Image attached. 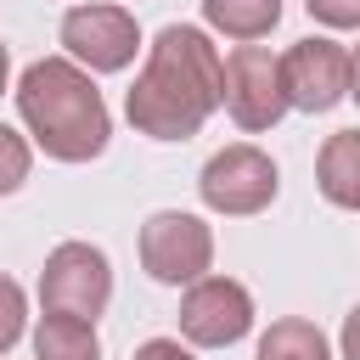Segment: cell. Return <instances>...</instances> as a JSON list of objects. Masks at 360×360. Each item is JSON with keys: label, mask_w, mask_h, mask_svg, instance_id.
Instances as JSON below:
<instances>
[{"label": "cell", "mask_w": 360, "mask_h": 360, "mask_svg": "<svg viewBox=\"0 0 360 360\" xmlns=\"http://www.w3.org/2000/svg\"><path fill=\"white\" fill-rule=\"evenodd\" d=\"M219 84H225L219 45L191 22H169L146 45V68L124 96V112L152 141H191L219 107Z\"/></svg>", "instance_id": "6da1fadb"}, {"label": "cell", "mask_w": 360, "mask_h": 360, "mask_svg": "<svg viewBox=\"0 0 360 360\" xmlns=\"http://www.w3.org/2000/svg\"><path fill=\"white\" fill-rule=\"evenodd\" d=\"M17 112L34 135V146L56 163H90L107 152V135H112L107 101L96 90V79L68 56L28 62V73L17 84Z\"/></svg>", "instance_id": "7a4b0ae2"}, {"label": "cell", "mask_w": 360, "mask_h": 360, "mask_svg": "<svg viewBox=\"0 0 360 360\" xmlns=\"http://www.w3.org/2000/svg\"><path fill=\"white\" fill-rule=\"evenodd\" d=\"M219 107L231 112L236 129L259 135L276 129L287 112V90H281V56L270 45H236L225 56V84H219Z\"/></svg>", "instance_id": "3957f363"}, {"label": "cell", "mask_w": 360, "mask_h": 360, "mask_svg": "<svg viewBox=\"0 0 360 360\" xmlns=\"http://www.w3.org/2000/svg\"><path fill=\"white\" fill-rule=\"evenodd\" d=\"M197 191H202V202H208L214 214L242 219V214H264V208L276 202L281 174H276V158H270V152L236 141V146H225V152H214V158L202 163Z\"/></svg>", "instance_id": "277c9868"}, {"label": "cell", "mask_w": 360, "mask_h": 360, "mask_svg": "<svg viewBox=\"0 0 360 360\" xmlns=\"http://www.w3.org/2000/svg\"><path fill=\"white\" fill-rule=\"evenodd\" d=\"M141 264L152 281L163 287H191L208 276L214 264V231L197 219V214H180V208H158L146 225H141Z\"/></svg>", "instance_id": "5b68a950"}, {"label": "cell", "mask_w": 360, "mask_h": 360, "mask_svg": "<svg viewBox=\"0 0 360 360\" xmlns=\"http://www.w3.org/2000/svg\"><path fill=\"white\" fill-rule=\"evenodd\" d=\"M112 298V264L101 248L90 242H62L45 253V270H39V304L51 315H79V321H96Z\"/></svg>", "instance_id": "8992f818"}, {"label": "cell", "mask_w": 360, "mask_h": 360, "mask_svg": "<svg viewBox=\"0 0 360 360\" xmlns=\"http://www.w3.org/2000/svg\"><path fill=\"white\" fill-rule=\"evenodd\" d=\"M62 45H68V62H79L84 73H118L135 62L141 28L124 6L90 0V6H73L62 17Z\"/></svg>", "instance_id": "52a82bcc"}, {"label": "cell", "mask_w": 360, "mask_h": 360, "mask_svg": "<svg viewBox=\"0 0 360 360\" xmlns=\"http://www.w3.org/2000/svg\"><path fill=\"white\" fill-rule=\"evenodd\" d=\"M253 332V298L231 276H202L180 298V338L197 349H231Z\"/></svg>", "instance_id": "ba28073f"}, {"label": "cell", "mask_w": 360, "mask_h": 360, "mask_svg": "<svg viewBox=\"0 0 360 360\" xmlns=\"http://www.w3.org/2000/svg\"><path fill=\"white\" fill-rule=\"evenodd\" d=\"M281 90H287V107H298V112H332L349 96V51L338 39H321V34L287 45Z\"/></svg>", "instance_id": "9c48e42d"}, {"label": "cell", "mask_w": 360, "mask_h": 360, "mask_svg": "<svg viewBox=\"0 0 360 360\" xmlns=\"http://www.w3.org/2000/svg\"><path fill=\"white\" fill-rule=\"evenodd\" d=\"M315 186L332 208H360V129L326 135V146L315 158Z\"/></svg>", "instance_id": "30bf717a"}, {"label": "cell", "mask_w": 360, "mask_h": 360, "mask_svg": "<svg viewBox=\"0 0 360 360\" xmlns=\"http://www.w3.org/2000/svg\"><path fill=\"white\" fill-rule=\"evenodd\" d=\"M34 354L39 360H101V338H96V321H79V315H39L34 326Z\"/></svg>", "instance_id": "8fae6325"}, {"label": "cell", "mask_w": 360, "mask_h": 360, "mask_svg": "<svg viewBox=\"0 0 360 360\" xmlns=\"http://www.w3.org/2000/svg\"><path fill=\"white\" fill-rule=\"evenodd\" d=\"M202 22L225 39L253 45L281 22V0H202Z\"/></svg>", "instance_id": "7c38bea8"}, {"label": "cell", "mask_w": 360, "mask_h": 360, "mask_svg": "<svg viewBox=\"0 0 360 360\" xmlns=\"http://www.w3.org/2000/svg\"><path fill=\"white\" fill-rule=\"evenodd\" d=\"M253 360H332V349H326V332H321L315 321L281 315V321H270V332L259 338V354H253Z\"/></svg>", "instance_id": "4fadbf2b"}, {"label": "cell", "mask_w": 360, "mask_h": 360, "mask_svg": "<svg viewBox=\"0 0 360 360\" xmlns=\"http://www.w3.org/2000/svg\"><path fill=\"white\" fill-rule=\"evenodd\" d=\"M28 163H34L28 135H17L11 124H0V197H11V191L28 180Z\"/></svg>", "instance_id": "5bb4252c"}, {"label": "cell", "mask_w": 360, "mask_h": 360, "mask_svg": "<svg viewBox=\"0 0 360 360\" xmlns=\"http://www.w3.org/2000/svg\"><path fill=\"white\" fill-rule=\"evenodd\" d=\"M22 321H28V298L11 276H0V354L22 338Z\"/></svg>", "instance_id": "9a60e30c"}, {"label": "cell", "mask_w": 360, "mask_h": 360, "mask_svg": "<svg viewBox=\"0 0 360 360\" xmlns=\"http://www.w3.org/2000/svg\"><path fill=\"white\" fill-rule=\"evenodd\" d=\"M304 11L326 28H360V0H304Z\"/></svg>", "instance_id": "2e32d148"}, {"label": "cell", "mask_w": 360, "mask_h": 360, "mask_svg": "<svg viewBox=\"0 0 360 360\" xmlns=\"http://www.w3.org/2000/svg\"><path fill=\"white\" fill-rule=\"evenodd\" d=\"M135 360H197L180 338H146L141 349H135Z\"/></svg>", "instance_id": "e0dca14e"}, {"label": "cell", "mask_w": 360, "mask_h": 360, "mask_svg": "<svg viewBox=\"0 0 360 360\" xmlns=\"http://www.w3.org/2000/svg\"><path fill=\"white\" fill-rule=\"evenodd\" d=\"M338 343H343V360H360V304L343 315V338Z\"/></svg>", "instance_id": "ac0fdd59"}, {"label": "cell", "mask_w": 360, "mask_h": 360, "mask_svg": "<svg viewBox=\"0 0 360 360\" xmlns=\"http://www.w3.org/2000/svg\"><path fill=\"white\" fill-rule=\"evenodd\" d=\"M349 96L360 101V51H349Z\"/></svg>", "instance_id": "d6986e66"}, {"label": "cell", "mask_w": 360, "mask_h": 360, "mask_svg": "<svg viewBox=\"0 0 360 360\" xmlns=\"http://www.w3.org/2000/svg\"><path fill=\"white\" fill-rule=\"evenodd\" d=\"M6 73H11V56H6V45H0V90H6Z\"/></svg>", "instance_id": "ffe728a7"}]
</instances>
